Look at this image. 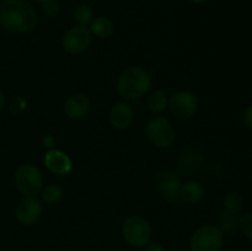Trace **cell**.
Returning <instances> with one entry per match:
<instances>
[{
  "instance_id": "cell-11",
  "label": "cell",
  "mask_w": 252,
  "mask_h": 251,
  "mask_svg": "<svg viewBox=\"0 0 252 251\" xmlns=\"http://www.w3.org/2000/svg\"><path fill=\"white\" fill-rule=\"evenodd\" d=\"M91 108V101L85 94H74L64 103V113L71 120L85 117Z\"/></svg>"
},
{
  "instance_id": "cell-14",
  "label": "cell",
  "mask_w": 252,
  "mask_h": 251,
  "mask_svg": "<svg viewBox=\"0 0 252 251\" xmlns=\"http://www.w3.org/2000/svg\"><path fill=\"white\" fill-rule=\"evenodd\" d=\"M181 179L176 174H165L160 181V191L167 201L172 202L179 199V189L181 187Z\"/></svg>"
},
{
  "instance_id": "cell-1",
  "label": "cell",
  "mask_w": 252,
  "mask_h": 251,
  "mask_svg": "<svg viewBox=\"0 0 252 251\" xmlns=\"http://www.w3.org/2000/svg\"><path fill=\"white\" fill-rule=\"evenodd\" d=\"M38 15L27 0H2L0 26L11 33H26L37 26Z\"/></svg>"
},
{
  "instance_id": "cell-28",
  "label": "cell",
  "mask_w": 252,
  "mask_h": 251,
  "mask_svg": "<svg viewBox=\"0 0 252 251\" xmlns=\"http://www.w3.org/2000/svg\"><path fill=\"white\" fill-rule=\"evenodd\" d=\"M189 2H192V4H196V5H199V4H203V2L208 1V0H189Z\"/></svg>"
},
{
  "instance_id": "cell-25",
  "label": "cell",
  "mask_w": 252,
  "mask_h": 251,
  "mask_svg": "<svg viewBox=\"0 0 252 251\" xmlns=\"http://www.w3.org/2000/svg\"><path fill=\"white\" fill-rule=\"evenodd\" d=\"M144 251H165V248L161 244L155 243V241H149L144 246Z\"/></svg>"
},
{
  "instance_id": "cell-24",
  "label": "cell",
  "mask_w": 252,
  "mask_h": 251,
  "mask_svg": "<svg viewBox=\"0 0 252 251\" xmlns=\"http://www.w3.org/2000/svg\"><path fill=\"white\" fill-rule=\"evenodd\" d=\"M243 121H244V125L249 128V129L252 130V105L248 106L245 108L243 113Z\"/></svg>"
},
{
  "instance_id": "cell-15",
  "label": "cell",
  "mask_w": 252,
  "mask_h": 251,
  "mask_svg": "<svg viewBox=\"0 0 252 251\" xmlns=\"http://www.w3.org/2000/svg\"><path fill=\"white\" fill-rule=\"evenodd\" d=\"M90 31L94 36L98 37V38H110L115 33V24L108 17L98 16L91 21Z\"/></svg>"
},
{
  "instance_id": "cell-10",
  "label": "cell",
  "mask_w": 252,
  "mask_h": 251,
  "mask_svg": "<svg viewBox=\"0 0 252 251\" xmlns=\"http://www.w3.org/2000/svg\"><path fill=\"white\" fill-rule=\"evenodd\" d=\"M44 165L56 175H66L73 169V161L66 153L59 149H51L44 155Z\"/></svg>"
},
{
  "instance_id": "cell-3",
  "label": "cell",
  "mask_w": 252,
  "mask_h": 251,
  "mask_svg": "<svg viewBox=\"0 0 252 251\" xmlns=\"http://www.w3.org/2000/svg\"><path fill=\"white\" fill-rule=\"evenodd\" d=\"M14 182L22 196L36 197L43 188V175L36 165L22 164L15 172Z\"/></svg>"
},
{
  "instance_id": "cell-22",
  "label": "cell",
  "mask_w": 252,
  "mask_h": 251,
  "mask_svg": "<svg viewBox=\"0 0 252 251\" xmlns=\"http://www.w3.org/2000/svg\"><path fill=\"white\" fill-rule=\"evenodd\" d=\"M42 9H43V14L47 17H56L61 11V5L57 0H48L47 2L42 4Z\"/></svg>"
},
{
  "instance_id": "cell-6",
  "label": "cell",
  "mask_w": 252,
  "mask_h": 251,
  "mask_svg": "<svg viewBox=\"0 0 252 251\" xmlns=\"http://www.w3.org/2000/svg\"><path fill=\"white\" fill-rule=\"evenodd\" d=\"M148 139L157 148H170L175 142V130L171 123L161 116H155L145 126Z\"/></svg>"
},
{
  "instance_id": "cell-20",
  "label": "cell",
  "mask_w": 252,
  "mask_h": 251,
  "mask_svg": "<svg viewBox=\"0 0 252 251\" xmlns=\"http://www.w3.org/2000/svg\"><path fill=\"white\" fill-rule=\"evenodd\" d=\"M244 207V198L240 193L238 192H231L228 193L224 198V211L230 212V213H236L243 209Z\"/></svg>"
},
{
  "instance_id": "cell-17",
  "label": "cell",
  "mask_w": 252,
  "mask_h": 251,
  "mask_svg": "<svg viewBox=\"0 0 252 251\" xmlns=\"http://www.w3.org/2000/svg\"><path fill=\"white\" fill-rule=\"evenodd\" d=\"M42 193V199H43L46 203L48 204H56L58 202H61L64 197L63 188L58 185L51 184L48 186L43 187L41 191Z\"/></svg>"
},
{
  "instance_id": "cell-2",
  "label": "cell",
  "mask_w": 252,
  "mask_h": 251,
  "mask_svg": "<svg viewBox=\"0 0 252 251\" xmlns=\"http://www.w3.org/2000/svg\"><path fill=\"white\" fill-rule=\"evenodd\" d=\"M152 88V76L142 66H128L117 78V91L127 101L142 98Z\"/></svg>"
},
{
  "instance_id": "cell-21",
  "label": "cell",
  "mask_w": 252,
  "mask_h": 251,
  "mask_svg": "<svg viewBox=\"0 0 252 251\" xmlns=\"http://www.w3.org/2000/svg\"><path fill=\"white\" fill-rule=\"evenodd\" d=\"M238 228L245 238L252 240V212H248L239 218Z\"/></svg>"
},
{
  "instance_id": "cell-26",
  "label": "cell",
  "mask_w": 252,
  "mask_h": 251,
  "mask_svg": "<svg viewBox=\"0 0 252 251\" xmlns=\"http://www.w3.org/2000/svg\"><path fill=\"white\" fill-rule=\"evenodd\" d=\"M42 143H43V145L47 148V149L51 150L53 149L54 144H56V139H54L53 135H44Z\"/></svg>"
},
{
  "instance_id": "cell-29",
  "label": "cell",
  "mask_w": 252,
  "mask_h": 251,
  "mask_svg": "<svg viewBox=\"0 0 252 251\" xmlns=\"http://www.w3.org/2000/svg\"><path fill=\"white\" fill-rule=\"evenodd\" d=\"M27 1L38 2V4H44V2H47V1H48V0H27Z\"/></svg>"
},
{
  "instance_id": "cell-5",
  "label": "cell",
  "mask_w": 252,
  "mask_h": 251,
  "mask_svg": "<svg viewBox=\"0 0 252 251\" xmlns=\"http://www.w3.org/2000/svg\"><path fill=\"white\" fill-rule=\"evenodd\" d=\"M191 251H220L224 246V233L216 225H203L189 238Z\"/></svg>"
},
{
  "instance_id": "cell-9",
  "label": "cell",
  "mask_w": 252,
  "mask_h": 251,
  "mask_svg": "<svg viewBox=\"0 0 252 251\" xmlns=\"http://www.w3.org/2000/svg\"><path fill=\"white\" fill-rule=\"evenodd\" d=\"M42 203L36 197H24L15 208V218L22 225H33L42 216Z\"/></svg>"
},
{
  "instance_id": "cell-18",
  "label": "cell",
  "mask_w": 252,
  "mask_h": 251,
  "mask_svg": "<svg viewBox=\"0 0 252 251\" xmlns=\"http://www.w3.org/2000/svg\"><path fill=\"white\" fill-rule=\"evenodd\" d=\"M239 218L236 213H230V212L224 211L223 213L219 217V226L223 233H231V231L235 230L238 228L239 224Z\"/></svg>"
},
{
  "instance_id": "cell-13",
  "label": "cell",
  "mask_w": 252,
  "mask_h": 251,
  "mask_svg": "<svg viewBox=\"0 0 252 251\" xmlns=\"http://www.w3.org/2000/svg\"><path fill=\"white\" fill-rule=\"evenodd\" d=\"M206 196V187L201 181L191 180L181 185L179 189V199L187 204H196Z\"/></svg>"
},
{
  "instance_id": "cell-16",
  "label": "cell",
  "mask_w": 252,
  "mask_h": 251,
  "mask_svg": "<svg viewBox=\"0 0 252 251\" xmlns=\"http://www.w3.org/2000/svg\"><path fill=\"white\" fill-rule=\"evenodd\" d=\"M148 110L153 115H161L169 107V97L167 94L162 90H155L150 93L147 98Z\"/></svg>"
},
{
  "instance_id": "cell-27",
  "label": "cell",
  "mask_w": 252,
  "mask_h": 251,
  "mask_svg": "<svg viewBox=\"0 0 252 251\" xmlns=\"http://www.w3.org/2000/svg\"><path fill=\"white\" fill-rule=\"evenodd\" d=\"M5 105H6V98H5L4 93H2V91L0 90V112H1V111L4 110Z\"/></svg>"
},
{
  "instance_id": "cell-4",
  "label": "cell",
  "mask_w": 252,
  "mask_h": 251,
  "mask_svg": "<svg viewBox=\"0 0 252 251\" xmlns=\"http://www.w3.org/2000/svg\"><path fill=\"white\" fill-rule=\"evenodd\" d=\"M122 236L132 248H144L152 239V225L140 216H130L123 221Z\"/></svg>"
},
{
  "instance_id": "cell-19",
  "label": "cell",
  "mask_w": 252,
  "mask_h": 251,
  "mask_svg": "<svg viewBox=\"0 0 252 251\" xmlns=\"http://www.w3.org/2000/svg\"><path fill=\"white\" fill-rule=\"evenodd\" d=\"M94 20V11L89 5L81 4L74 10V21L78 26H88Z\"/></svg>"
},
{
  "instance_id": "cell-8",
  "label": "cell",
  "mask_w": 252,
  "mask_h": 251,
  "mask_svg": "<svg viewBox=\"0 0 252 251\" xmlns=\"http://www.w3.org/2000/svg\"><path fill=\"white\" fill-rule=\"evenodd\" d=\"M93 42V33L85 26H75L68 30L62 39V47L69 54H81L88 51Z\"/></svg>"
},
{
  "instance_id": "cell-12",
  "label": "cell",
  "mask_w": 252,
  "mask_h": 251,
  "mask_svg": "<svg viewBox=\"0 0 252 251\" xmlns=\"http://www.w3.org/2000/svg\"><path fill=\"white\" fill-rule=\"evenodd\" d=\"M110 122L116 129H127L134 122V110L127 102L116 103L110 112Z\"/></svg>"
},
{
  "instance_id": "cell-7",
  "label": "cell",
  "mask_w": 252,
  "mask_h": 251,
  "mask_svg": "<svg viewBox=\"0 0 252 251\" xmlns=\"http://www.w3.org/2000/svg\"><path fill=\"white\" fill-rule=\"evenodd\" d=\"M199 107V101L193 93L187 90L176 91L169 98V108L175 117L189 120L193 117Z\"/></svg>"
},
{
  "instance_id": "cell-23",
  "label": "cell",
  "mask_w": 252,
  "mask_h": 251,
  "mask_svg": "<svg viewBox=\"0 0 252 251\" xmlns=\"http://www.w3.org/2000/svg\"><path fill=\"white\" fill-rule=\"evenodd\" d=\"M26 106H27V103H26V101L24 100V98L22 97H15L14 100L11 101V102H10V111H11L12 113H21V112H24V110L25 108H26Z\"/></svg>"
}]
</instances>
